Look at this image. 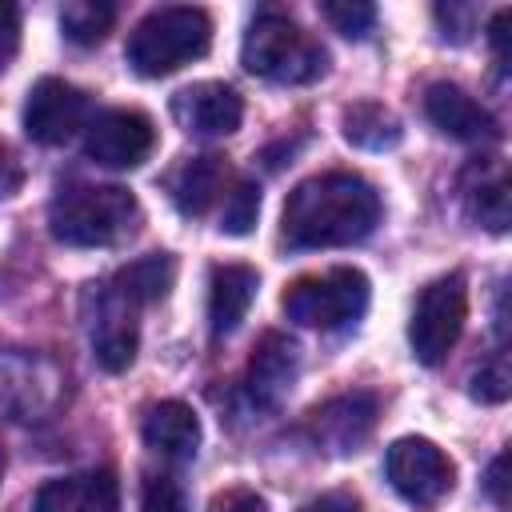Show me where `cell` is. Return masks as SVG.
Masks as SVG:
<instances>
[{
	"label": "cell",
	"mask_w": 512,
	"mask_h": 512,
	"mask_svg": "<svg viewBox=\"0 0 512 512\" xmlns=\"http://www.w3.org/2000/svg\"><path fill=\"white\" fill-rule=\"evenodd\" d=\"M380 224V192L356 172H320L300 180L280 216V240L304 248H348Z\"/></svg>",
	"instance_id": "obj_1"
},
{
	"label": "cell",
	"mask_w": 512,
	"mask_h": 512,
	"mask_svg": "<svg viewBox=\"0 0 512 512\" xmlns=\"http://www.w3.org/2000/svg\"><path fill=\"white\" fill-rule=\"evenodd\" d=\"M136 224L140 200L120 184H68L48 204V232L68 248H108Z\"/></svg>",
	"instance_id": "obj_2"
},
{
	"label": "cell",
	"mask_w": 512,
	"mask_h": 512,
	"mask_svg": "<svg viewBox=\"0 0 512 512\" xmlns=\"http://www.w3.org/2000/svg\"><path fill=\"white\" fill-rule=\"evenodd\" d=\"M212 44V20L204 8H188V4H168L148 12L132 36H128V64L136 76L160 80L192 60H200Z\"/></svg>",
	"instance_id": "obj_3"
},
{
	"label": "cell",
	"mask_w": 512,
	"mask_h": 512,
	"mask_svg": "<svg viewBox=\"0 0 512 512\" xmlns=\"http://www.w3.org/2000/svg\"><path fill=\"white\" fill-rule=\"evenodd\" d=\"M240 64L272 84H312L328 68V52L284 12H260L240 48Z\"/></svg>",
	"instance_id": "obj_4"
},
{
	"label": "cell",
	"mask_w": 512,
	"mask_h": 512,
	"mask_svg": "<svg viewBox=\"0 0 512 512\" xmlns=\"http://www.w3.org/2000/svg\"><path fill=\"white\" fill-rule=\"evenodd\" d=\"M368 276L360 268H328V272H312L300 276L284 288L280 308L292 324L304 328H348L368 312Z\"/></svg>",
	"instance_id": "obj_5"
},
{
	"label": "cell",
	"mask_w": 512,
	"mask_h": 512,
	"mask_svg": "<svg viewBox=\"0 0 512 512\" xmlns=\"http://www.w3.org/2000/svg\"><path fill=\"white\" fill-rule=\"evenodd\" d=\"M464 320H468V288H464V276L452 272V276H440L432 280L420 296H416V308H412V320H408V344H412V356L420 364H440L460 332H464Z\"/></svg>",
	"instance_id": "obj_6"
},
{
	"label": "cell",
	"mask_w": 512,
	"mask_h": 512,
	"mask_svg": "<svg viewBox=\"0 0 512 512\" xmlns=\"http://www.w3.org/2000/svg\"><path fill=\"white\" fill-rule=\"evenodd\" d=\"M384 476L408 504H436L452 492L456 468L432 440L400 436L384 456Z\"/></svg>",
	"instance_id": "obj_7"
},
{
	"label": "cell",
	"mask_w": 512,
	"mask_h": 512,
	"mask_svg": "<svg viewBox=\"0 0 512 512\" xmlns=\"http://www.w3.org/2000/svg\"><path fill=\"white\" fill-rule=\"evenodd\" d=\"M156 148V128L140 108H108L88 120L84 152L104 168H140Z\"/></svg>",
	"instance_id": "obj_8"
},
{
	"label": "cell",
	"mask_w": 512,
	"mask_h": 512,
	"mask_svg": "<svg viewBox=\"0 0 512 512\" xmlns=\"http://www.w3.org/2000/svg\"><path fill=\"white\" fill-rule=\"evenodd\" d=\"M88 116V92L60 76H44L32 84L24 100V132L36 144H64Z\"/></svg>",
	"instance_id": "obj_9"
},
{
	"label": "cell",
	"mask_w": 512,
	"mask_h": 512,
	"mask_svg": "<svg viewBox=\"0 0 512 512\" xmlns=\"http://www.w3.org/2000/svg\"><path fill=\"white\" fill-rule=\"evenodd\" d=\"M172 116L184 132L212 140V136H228L240 128L244 100L224 80H200V84H188L172 96Z\"/></svg>",
	"instance_id": "obj_10"
},
{
	"label": "cell",
	"mask_w": 512,
	"mask_h": 512,
	"mask_svg": "<svg viewBox=\"0 0 512 512\" xmlns=\"http://www.w3.org/2000/svg\"><path fill=\"white\" fill-rule=\"evenodd\" d=\"M376 396L372 392H344V396H332L324 400L312 416H308V432L316 444H324L328 452L336 456H348L356 452L372 428H376Z\"/></svg>",
	"instance_id": "obj_11"
},
{
	"label": "cell",
	"mask_w": 512,
	"mask_h": 512,
	"mask_svg": "<svg viewBox=\"0 0 512 512\" xmlns=\"http://www.w3.org/2000/svg\"><path fill=\"white\" fill-rule=\"evenodd\" d=\"M424 116L444 136L464 140V144H492V140H500V120L480 100H472L460 84H448V80L428 84V92H424Z\"/></svg>",
	"instance_id": "obj_12"
},
{
	"label": "cell",
	"mask_w": 512,
	"mask_h": 512,
	"mask_svg": "<svg viewBox=\"0 0 512 512\" xmlns=\"http://www.w3.org/2000/svg\"><path fill=\"white\" fill-rule=\"evenodd\" d=\"M460 200L476 224L488 232H508L512 224V192H508V164L500 156H476L460 172Z\"/></svg>",
	"instance_id": "obj_13"
},
{
	"label": "cell",
	"mask_w": 512,
	"mask_h": 512,
	"mask_svg": "<svg viewBox=\"0 0 512 512\" xmlns=\"http://www.w3.org/2000/svg\"><path fill=\"white\" fill-rule=\"evenodd\" d=\"M300 376V352L284 332H264L248 360V400L256 408H280Z\"/></svg>",
	"instance_id": "obj_14"
},
{
	"label": "cell",
	"mask_w": 512,
	"mask_h": 512,
	"mask_svg": "<svg viewBox=\"0 0 512 512\" xmlns=\"http://www.w3.org/2000/svg\"><path fill=\"white\" fill-rule=\"evenodd\" d=\"M36 512H120V480L112 468L56 476L36 492Z\"/></svg>",
	"instance_id": "obj_15"
},
{
	"label": "cell",
	"mask_w": 512,
	"mask_h": 512,
	"mask_svg": "<svg viewBox=\"0 0 512 512\" xmlns=\"http://www.w3.org/2000/svg\"><path fill=\"white\" fill-rule=\"evenodd\" d=\"M136 308L124 304L108 284L96 292V320H92V352L104 372H124L136 360Z\"/></svg>",
	"instance_id": "obj_16"
},
{
	"label": "cell",
	"mask_w": 512,
	"mask_h": 512,
	"mask_svg": "<svg viewBox=\"0 0 512 512\" xmlns=\"http://www.w3.org/2000/svg\"><path fill=\"white\" fill-rule=\"evenodd\" d=\"M260 276L248 264H216L208 276V328L216 340L232 336L256 300Z\"/></svg>",
	"instance_id": "obj_17"
},
{
	"label": "cell",
	"mask_w": 512,
	"mask_h": 512,
	"mask_svg": "<svg viewBox=\"0 0 512 512\" xmlns=\"http://www.w3.org/2000/svg\"><path fill=\"white\" fill-rule=\"evenodd\" d=\"M144 444L164 460H192L200 448V416L184 400H160L144 412Z\"/></svg>",
	"instance_id": "obj_18"
},
{
	"label": "cell",
	"mask_w": 512,
	"mask_h": 512,
	"mask_svg": "<svg viewBox=\"0 0 512 512\" xmlns=\"http://www.w3.org/2000/svg\"><path fill=\"white\" fill-rule=\"evenodd\" d=\"M228 188V164L224 156H192L180 164L176 180H172V200L184 216H204Z\"/></svg>",
	"instance_id": "obj_19"
},
{
	"label": "cell",
	"mask_w": 512,
	"mask_h": 512,
	"mask_svg": "<svg viewBox=\"0 0 512 512\" xmlns=\"http://www.w3.org/2000/svg\"><path fill=\"white\" fill-rule=\"evenodd\" d=\"M172 280H176V260H172V252H148V256L124 264V268L108 280V288H112L124 304L144 308V304L164 300L168 288H172Z\"/></svg>",
	"instance_id": "obj_20"
},
{
	"label": "cell",
	"mask_w": 512,
	"mask_h": 512,
	"mask_svg": "<svg viewBox=\"0 0 512 512\" xmlns=\"http://www.w3.org/2000/svg\"><path fill=\"white\" fill-rule=\"evenodd\" d=\"M340 132L352 148H364V152H388L404 140V124L396 120V112H388L376 100L348 104L344 116H340Z\"/></svg>",
	"instance_id": "obj_21"
},
{
	"label": "cell",
	"mask_w": 512,
	"mask_h": 512,
	"mask_svg": "<svg viewBox=\"0 0 512 512\" xmlns=\"http://www.w3.org/2000/svg\"><path fill=\"white\" fill-rule=\"evenodd\" d=\"M112 20H116V8L104 0H68L60 8V32L84 48L100 44L112 32Z\"/></svg>",
	"instance_id": "obj_22"
},
{
	"label": "cell",
	"mask_w": 512,
	"mask_h": 512,
	"mask_svg": "<svg viewBox=\"0 0 512 512\" xmlns=\"http://www.w3.org/2000/svg\"><path fill=\"white\" fill-rule=\"evenodd\" d=\"M260 220V188L252 180H236L224 196V208H220V232L228 236H248Z\"/></svg>",
	"instance_id": "obj_23"
},
{
	"label": "cell",
	"mask_w": 512,
	"mask_h": 512,
	"mask_svg": "<svg viewBox=\"0 0 512 512\" xmlns=\"http://www.w3.org/2000/svg\"><path fill=\"white\" fill-rule=\"evenodd\" d=\"M320 16L340 32V36H368L372 24H376V8L372 4H360V0H328L320 4Z\"/></svg>",
	"instance_id": "obj_24"
},
{
	"label": "cell",
	"mask_w": 512,
	"mask_h": 512,
	"mask_svg": "<svg viewBox=\"0 0 512 512\" xmlns=\"http://www.w3.org/2000/svg\"><path fill=\"white\" fill-rule=\"evenodd\" d=\"M508 392H512V372H508L504 352H496L488 364H480L472 372V396L484 404H500V400H508Z\"/></svg>",
	"instance_id": "obj_25"
},
{
	"label": "cell",
	"mask_w": 512,
	"mask_h": 512,
	"mask_svg": "<svg viewBox=\"0 0 512 512\" xmlns=\"http://www.w3.org/2000/svg\"><path fill=\"white\" fill-rule=\"evenodd\" d=\"M140 508H144V512H188V500H184V488L176 484V476L152 472V476L144 480Z\"/></svg>",
	"instance_id": "obj_26"
},
{
	"label": "cell",
	"mask_w": 512,
	"mask_h": 512,
	"mask_svg": "<svg viewBox=\"0 0 512 512\" xmlns=\"http://www.w3.org/2000/svg\"><path fill=\"white\" fill-rule=\"evenodd\" d=\"M432 16L440 24V36L452 40V44H464L476 28V8L472 4H436Z\"/></svg>",
	"instance_id": "obj_27"
},
{
	"label": "cell",
	"mask_w": 512,
	"mask_h": 512,
	"mask_svg": "<svg viewBox=\"0 0 512 512\" xmlns=\"http://www.w3.org/2000/svg\"><path fill=\"white\" fill-rule=\"evenodd\" d=\"M16 48H20V12H16V4L0 0V76L12 64Z\"/></svg>",
	"instance_id": "obj_28"
},
{
	"label": "cell",
	"mask_w": 512,
	"mask_h": 512,
	"mask_svg": "<svg viewBox=\"0 0 512 512\" xmlns=\"http://www.w3.org/2000/svg\"><path fill=\"white\" fill-rule=\"evenodd\" d=\"M212 512H268V504H264V496H256L248 488H228L212 500Z\"/></svg>",
	"instance_id": "obj_29"
},
{
	"label": "cell",
	"mask_w": 512,
	"mask_h": 512,
	"mask_svg": "<svg viewBox=\"0 0 512 512\" xmlns=\"http://www.w3.org/2000/svg\"><path fill=\"white\" fill-rule=\"evenodd\" d=\"M504 468H508V452H500V456L488 464V476H484V488H488V496L496 500V508H508V492H504Z\"/></svg>",
	"instance_id": "obj_30"
},
{
	"label": "cell",
	"mask_w": 512,
	"mask_h": 512,
	"mask_svg": "<svg viewBox=\"0 0 512 512\" xmlns=\"http://www.w3.org/2000/svg\"><path fill=\"white\" fill-rule=\"evenodd\" d=\"M300 512H356V496L352 492H324V496L308 500Z\"/></svg>",
	"instance_id": "obj_31"
},
{
	"label": "cell",
	"mask_w": 512,
	"mask_h": 512,
	"mask_svg": "<svg viewBox=\"0 0 512 512\" xmlns=\"http://www.w3.org/2000/svg\"><path fill=\"white\" fill-rule=\"evenodd\" d=\"M508 20H512V12H508V8H500V12L492 16V24H488V40H492V48H496V60H500V64L508 60Z\"/></svg>",
	"instance_id": "obj_32"
},
{
	"label": "cell",
	"mask_w": 512,
	"mask_h": 512,
	"mask_svg": "<svg viewBox=\"0 0 512 512\" xmlns=\"http://www.w3.org/2000/svg\"><path fill=\"white\" fill-rule=\"evenodd\" d=\"M4 168H8V160H4V152H0V192H8V188L16 184L12 176H4Z\"/></svg>",
	"instance_id": "obj_33"
},
{
	"label": "cell",
	"mask_w": 512,
	"mask_h": 512,
	"mask_svg": "<svg viewBox=\"0 0 512 512\" xmlns=\"http://www.w3.org/2000/svg\"><path fill=\"white\" fill-rule=\"evenodd\" d=\"M0 476H4V452H0Z\"/></svg>",
	"instance_id": "obj_34"
}]
</instances>
